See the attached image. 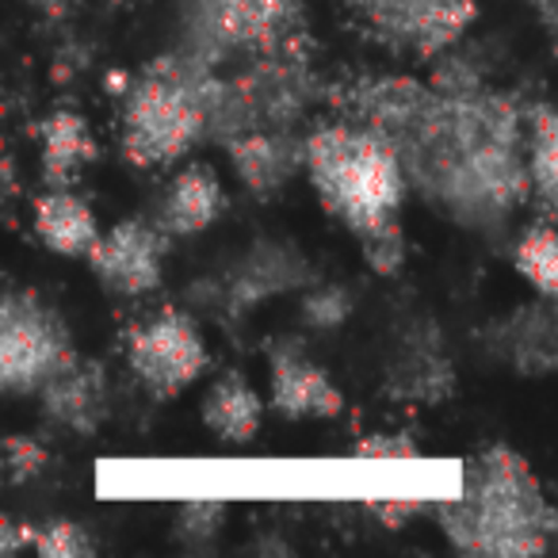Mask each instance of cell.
Segmentation results:
<instances>
[{
    "instance_id": "9c48e42d",
    "label": "cell",
    "mask_w": 558,
    "mask_h": 558,
    "mask_svg": "<svg viewBox=\"0 0 558 558\" xmlns=\"http://www.w3.org/2000/svg\"><path fill=\"white\" fill-rule=\"evenodd\" d=\"M226 154L238 180L253 195H276L299 169H306V138L288 126H256L226 142Z\"/></svg>"
},
{
    "instance_id": "7c38bea8",
    "label": "cell",
    "mask_w": 558,
    "mask_h": 558,
    "mask_svg": "<svg viewBox=\"0 0 558 558\" xmlns=\"http://www.w3.org/2000/svg\"><path fill=\"white\" fill-rule=\"evenodd\" d=\"M226 210L222 180L215 177L210 165H187L177 180L169 184L161 203V226L172 238H195L207 226L218 222Z\"/></svg>"
},
{
    "instance_id": "3957f363",
    "label": "cell",
    "mask_w": 558,
    "mask_h": 558,
    "mask_svg": "<svg viewBox=\"0 0 558 558\" xmlns=\"http://www.w3.org/2000/svg\"><path fill=\"white\" fill-rule=\"evenodd\" d=\"M215 73L207 62L165 54L142 70L123 100V154L138 169L180 161L207 134V93Z\"/></svg>"
},
{
    "instance_id": "ac0fdd59",
    "label": "cell",
    "mask_w": 558,
    "mask_h": 558,
    "mask_svg": "<svg viewBox=\"0 0 558 558\" xmlns=\"http://www.w3.org/2000/svg\"><path fill=\"white\" fill-rule=\"evenodd\" d=\"M532 187L547 207H558V111L535 108L532 116V154H527Z\"/></svg>"
},
{
    "instance_id": "ffe728a7",
    "label": "cell",
    "mask_w": 558,
    "mask_h": 558,
    "mask_svg": "<svg viewBox=\"0 0 558 558\" xmlns=\"http://www.w3.org/2000/svg\"><path fill=\"white\" fill-rule=\"evenodd\" d=\"M349 314H352V295L344 288H337V283L314 288L303 299V322L314 329H337Z\"/></svg>"
},
{
    "instance_id": "484cf974",
    "label": "cell",
    "mask_w": 558,
    "mask_h": 558,
    "mask_svg": "<svg viewBox=\"0 0 558 558\" xmlns=\"http://www.w3.org/2000/svg\"><path fill=\"white\" fill-rule=\"evenodd\" d=\"M372 512L379 520H387V527H402L413 512H421V501H410V497H402V501H375Z\"/></svg>"
},
{
    "instance_id": "52a82bcc",
    "label": "cell",
    "mask_w": 558,
    "mask_h": 558,
    "mask_svg": "<svg viewBox=\"0 0 558 558\" xmlns=\"http://www.w3.org/2000/svg\"><path fill=\"white\" fill-rule=\"evenodd\" d=\"M126 364L154 398H177L207 367L203 333L184 311H161L126 341Z\"/></svg>"
},
{
    "instance_id": "e0dca14e",
    "label": "cell",
    "mask_w": 558,
    "mask_h": 558,
    "mask_svg": "<svg viewBox=\"0 0 558 558\" xmlns=\"http://www.w3.org/2000/svg\"><path fill=\"white\" fill-rule=\"evenodd\" d=\"M517 271L539 291L543 299L558 303V230L547 222H532L517 241Z\"/></svg>"
},
{
    "instance_id": "7a4b0ae2",
    "label": "cell",
    "mask_w": 558,
    "mask_h": 558,
    "mask_svg": "<svg viewBox=\"0 0 558 558\" xmlns=\"http://www.w3.org/2000/svg\"><path fill=\"white\" fill-rule=\"evenodd\" d=\"M306 177L322 207L356 238L398 222L405 203V169L372 126H322L306 138Z\"/></svg>"
},
{
    "instance_id": "6da1fadb",
    "label": "cell",
    "mask_w": 558,
    "mask_h": 558,
    "mask_svg": "<svg viewBox=\"0 0 558 558\" xmlns=\"http://www.w3.org/2000/svg\"><path fill=\"white\" fill-rule=\"evenodd\" d=\"M436 520L463 555L524 558L550 547V505L524 459L501 444L466 466L463 489L436 505Z\"/></svg>"
},
{
    "instance_id": "44dd1931",
    "label": "cell",
    "mask_w": 558,
    "mask_h": 558,
    "mask_svg": "<svg viewBox=\"0 0 558 558\" xmlns=\"http://www.w3.org/2000/svg\"><path fill=\"white\" fill-rule=\"evenodd\" d=\"M360 245H364V260L372 264L379 276H390V271L402 268V260H405L402 222H387V226H379V230L364 233Z\"/></svg>"
},
{
    "instance_id": "5b68a950",
    "label": "cell",
    "mask_w": 558,
    "mask_h": 558,
    "mask_svg": "<svg viewBox=\"0 0 558 558\" xmlns=\"http://www.w3.org/2000/svg\"><path fill=\"white\" fill-rule=\"evenodd\" d=\"M73 360L70 329L32 291H9L0 306V383L9 395H39Z\"/></svg>"
},
{
    "instance_id": "cb8c5ba5",
    "label": "cell",
    "mask_w": 558,
    "mask_h": 558,
    "mask_svg": "<svg viewBox=\"0 0 558 558\" xmlns=\"http://www.w3.org/2000/svg\"><path fill=\"white\" fill-rule=\"evenodd\" d=\"M352 456L356 459H417L421 448L413 444V436H405V433H372L352 444Z\"/></svg>"
},
{
    "instance_id": "2e32d148",
    "label": "cell",
    "mask_w": 558,
    "mask_h": 558,
    "mask_svg": "<svg viewBox=\"0 0 558 558\" xmlns=\"http://www.w3.org/2000/svg\"><path fill=\"white\" fill-rule=\"evenodd\" d=\"M306 276V264L299 260L291 248L279 245H256L248 253V260L238 268V276L230 279V303L233 306H253L260 299L276 295V291L295 288Z\"/></svg>"
},
{
    "instance_id": "d4e9b609",
    "label": "cell",
    "mask_w": 558,
    "mask_h": 558,
    "mask_svg": "<svg viewBox=\"0 0 558 558\" xmlns=\"http://www.w3.org/2000/svg\"><path fill=\"white\" fill-rule=\"evenodd\" d=\"M32 543H35V524H16V520L0 524V550L4 555H16V550L32 547Z\"/></svg>"
},
{
    "instance_id": "30bf717a",
    "label": "cell",
    "mask_w": 558,
    "mask_h": 558,
    "mask_svg": "<svg viewBox=\"0 0 558 558\" xmlns=\"http://www.w3.org/2000/svg\"><path fill=\"white\" fill-rule=\"evenodd\" d=\"M271 410L288 421H322L344 410V395L318 364L279 349L271 352Z\"/></svg>"
},
{
    "instance_id": "ba28073f",
    "label": "cell",
    "mask_w": 558,
    "mask_h": 558,
    "mask_svg": "<svg viewBox=\"0 0 558 558\" xmlns=\"http://www.w3.org/2000/svg\"><path fill=\"white\" fill-rule=\"evenodd\" d=\"M165 226H146L142 218L111 226L100 233L88 264L100 276V283L116 295H146L161 283L165 264Z\"/></svg>"
},
{
    "instance_id": "603a6c76",
    "label": "cell",
    "mask_w": 558,
    "mask_h": 558,
    "mask_svg": "<svg viewBox=\"0 0 558 558\" xmlns=\"http://www.w3.org/2000/svg\"><path fill=\"white\" fill-rule=\"evenodd\" d=\"M50 456L35 436H9L4 440V466H9V478L12 482H32L47 471Z\"/></svg>"
},
{
    "instance_id": "d6986e66",
    "label": "cell",
    "mask_w": 558,
    "mask_h": 558,
    "mask_svg": "<svg viewBox=\"0 0 558 558\" xmlns=\"http://www.w3.org/2000/svg\"><path fill=\"white\" fill-rule=\"evenodd\" d=\"M35 550L43 558H88L96 550L93 535L73 520H47L35 527Z\"/></svg>"
},
{
    "instance_id": "5bb4252c",
    "label": "cell",
    "mask_w": 558,
    "mask_h": 558,
    "mask_svg": "<svg viewBox=\"0 0 558 558\" xmlns=\"http://www.w3.org/2000/svg\"><path fill=\"white\" fill-rule=\"evenodd\" d=\"M35 233L58 256H88L96 248V241H100L93 207L81 195H73L70 187L65 192L50 187L47 195H39V203H35Z\"/></svg>"
},
{
    "instance_id": "8992f818",
    "label": "cell",
    "mask_w": 558,
    "mask_h": 558,
    "mask_svg": "<svg viewBox=\"0 0 558 558\" xmlns=\"http://www.w3.org/2000/svg\"><path fill=\"white\" fill-rule=\"evenodd\" d=\"M364 27L390 50L436 58L474 24V0H349Z\"/></svg>"
},
{
    "instance_id": "83f0119b",
    "label": "cell",
    "mask_w": 558,
    "mask_h": 558,
    "mask_svg": "<svg viewBox=\"0 0 558 558\" xmlns=\"http://www.w3.org/2000/svg\"><path fill=\"white\" fill-rule=\"evenodd\" d=\"M32 9H43L47 16H62L65 9H70V0H27Z\"/></svg>"
},
{
    "instance_id": "4fadbf2b",
    "label": "cell",
    "mask_w": 558,
    "mask_h": 558,
    "mask_svg": "<svg viewBox=\"0 0 558 558\" xmlns=\"http://www.w3.org/2000/svg\"><path fill=\"white\" fill-rule=\"evenodd\" d=\"M39 157H43V184L65 192L81 180L85 165L96 161V142L88 123L77 111H54L39 126Z\"/></svg>"
},
{
    "instance_id": "277c9868",
    "label": "cell",
    "mask_w": 558,
    "mask_h": 558,
    "mask_svg": "<svg viewBox=\"0 0 558 558\" xmlns=\"http://www.w3.org/2000/svg\"><path fill=\"white\" fill-rule=\"evenodd\" d=\"M303 16V0H187V54L215 65L230 50L276 54Z\"/></svg>"
},
{
    "instance_id": "7402d4cb",
    "label": "cell",
    "mask_w": 558,
    "mask_h": 558,
    "mask_svg": "<svg viewBox=\"0 0 558 558\" xmlns=\"http://www.w3.org/2000/svg\"><path fill=\"white\" fill-rule=\"evenodd\" d=\"M226 520V505L222 501H187L184 509L177 512V532L184 543L192 547H203L218 535Z\"/></svg>"
},
{
    "instance_id": "9a60e30c",
    "label": "cell",
    "mask_w": 558,
    "mask_h": 558,
    "mask_svg": "<svg viewBox=\"0 0 558 558\" xmlns=\"http://www.w3.org/2000/svg\"><path fill=\"white\" fill-rule=\"evenodd\" d=\"M264 421L260 395L245 383V375L226 372L203 398V425L226 444H248L256 440Z\"/></svg>"
},
{
    "instance_id": "8fae6325",
    "label": "cell",
    "mask_w": 558,
    "mask_h": 558,
    "mask_svg": "<svg viewBox=\"0 0 558 558\" xmlns=\"http://www.w3.org/2000/svg\"><path fill=\"white\" fill-rule=\"evenodd\" d=\"M39 395L50 417L65 428H77V433H93L100 425L104 410H108V387H104L100 364H88V360L77 356L62 372L50 375Z\"/></svg>"
},
{
    "instance_id": "4316f807",
    "label": "cell",
    "mask_w": 558,
    "mask_h": 558,
    "mask_svg": "<svg viewBox=\"0 0 558 558\" xmlns=\"http://www.w3.org/2000/svg\"><path fill=\"white\" fill-rule=\"evenodd\" d=\"M535 9H539L543 24L550 27V35H555V47H558V0H535Z\"/></svg>"
}]
</instances>
